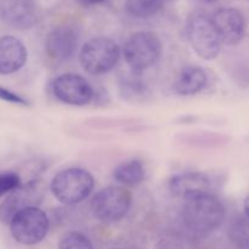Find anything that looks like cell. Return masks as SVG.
I'll use <instances>...</instances> for the list:
<instances>
[{
  "label": "cell",
  "instance_id": "cell-1",
  "mask_svg": "<svg viewBox=\"0 0 249 249\" xmlns=\"http://www.w3.org/2000/svg\"><path fill=\"white\" fill-rule=\"evenodd\" d=\"M224 204L213 194L198 195L185 199L182 220L189 230L197 235H208L223 224Z\"/></svg>",
  "mask_w": 249,
  "mask_h": 249
},
{
  "label": "cell",
  "instance_id": "cell-2",
  "mask_svg": "<svg viewBox=\"0 0 249 249\" xmlns=\"http://www.w3.org/2000/svg\"><path fill=\"white\" fill-rule=\"evenodd\" d=\"M94 177L82 168H68L53 178L50 190L63 204H77L90 196L94 190Z\"/></svg>",
  "mask_w": 249,
  "mask_h": 249
},
{
  "label": "cell",
  "instance_id": "cell-3",
  "mask_svg": "<svg viewBox=\"0 0 249 249\" xmlns=\"http://www.w3.org/2000/svg\"><path fill=\"white\" fill-rule=\"evenodd\" d=\"M162 55V43L152 32L131 34L123 46V56L131 72L140 74L155 66Z\"/></svg>",
  "mask_w": 249,
  "mask_h": 249
},
{
  "label": "cell",
  "instance_id": "cell-4",
  "mask_svg": "<svg viewBox=\"0 0 249 249\" xmlns=\"http://www.w3.org/2000/svg\"><path fill=\"white\" fill-rule=\"evenodd\" d=\"M121 50L111 38L96 36L88 40L79 53V62L83 70L92 75L111 72L118 63Z\"/></svg>",
  "mask_w": 249,
  "mask_h": 249
},
{
  "label": "cell",
  "instance_id": "cell-5",
  "mask_svg": "<svg viewBox=\"0 0 249 249\" xmlns=\"http://www.w3.org/2000/svg\"><path fill=\"white\" fill-rule=\"evenodd\" d=\"M186 33L195 53L206 61L216 58L221 50V40L214 27L212 17L204 12L195 11L190 15Z\"/></svg>",
  "mask_w": 249,
  "mask_h": 249
},
{
  "label": "cell",
  "instance_id": "cell-6",
  "mask_svg": "<svg viewBox=\"0 0 249 249\" xmlns=\"http://www.w3.org/2000/svg\"><path fill=\"white\" fill-rule=\"evenodd\" d=\"M131 206V194L122 186H107L92 197L90 209L97 220L116 223L126 215Z\"/></svg>",
  "mask_w": 249,
  "mask_h": 249
},
{
  "label": "cell",
  "instance_id": "cell-7",
  "mask_svg": "<svg viewBox=\"0 0 249 249\" xmlns=\"http://www.w3.org/2000/svg\"><path fill=\"white\" fill-rule=\"evenodd\" d=\"M10 232L18 243L33 246L48 235L49 219L39 207L22 209L9 223Z\"/></svg>",
  "mask_w": 249,
  "mask_h": 249
},
{
  "label": "cell",
  "instance_id": "cell-8",
  "mask_svg": "<svg viewBox=\"0 0 249 249\" xmlns=\"http://www.w3.org/2000/svg\"><path fill=\"white\" fill-rule=\"evenodd\" d=\"M46 192V184L43 179L29 180L23 185L7 194L6 198L0 204V221L6 225L11 219L22 209L29 207H38L44 199Z\"/></svg>",
  "mask_w": 249,
  "mask_h": 249
},
{
  "label": "cell",
  "instance_id": "cell-9",
  "mask_svg": "<svg viewBox=\"0 0 249 249\" xmlns=\"http://www.w3.org/2000/svg\"><path fill=\"white\" fill-rule=\"evenodd\" d=\"M51 89L56 99L71 106H87L95 96L90 83L75 73H63L58 75L53 79Z\"/></svg>",
  "mask_w": 249,
  "mask_h": 249
},
{
  "label": "cell",
  "instance_id": "cell-10",
  "mask_svg": "<svg viewBox=\"0 0 249 249\" xmlns=\"http://www.w3.org/2000/svg\"><path fill=\"white\" fill-rule=\"evenodd\" d=\"M79 45V32L73 26H58L49 32L45 39V51L50 58L63 62L77 53Z\"/></svg>",
  "mask_w": 249,
  "mask_h": 249
},
{
  "label": "cell",
  "instance_id": "cell-11",
  "mask_svg": "<svg viewBox=\"0 0 249 249\" xmlns=\"http://www.w3.org/2000/svg\"><path fill=\"white\" fill-rule=\"evenodd\" d=\"M221 43L237 45L246 34V19L242 12L233 7H223L212 17Z\"/></svg>",
  "mask_w": 249,
  "mask_h": 249
},
{
  "label": "cell",
  "instance_id": "cell-12",
  "mask_svg": "<svg viewBox=\"0 0 249 249\" xmlns=\"http://www.w3.org/2000/svg\"><path fill=\"white\" fill-rule=\"evenodd\" d=\"M0 17L5 23L15 29H31L38 21L36 0H1Z\"/></svg>",
  "mask_w": 249,
  "mask_h": 249
},
{
  "label": "cell",
  "instance_id": "cell-13",
  "mask_svg": "<svg viewBox=\"0 0 249 249\" xmlns=\"http://www.w3.org/2000/svg\"><path fill=\"white\" fill-rule=\"evenodd\" d=\"M213 180L202 172H186L174 175L169 180V191L174 197L191 198L198 195L212 194Z\"/></svg>",
  "mask_w": 249,
  "mask_h": 249
},
{
  "label": "cell",
  "instance_id": "cell-14",
  "mask_svg": "<svg viewBox=\"0 0 249 249\" xmlns=\"http://www.w3.org/2000/svg\"><path fill=\"white\" fill-rule=\"evenodd\" d=\"M28 53L24 44L14 36H0V74H12L26 63Z\"/></svg>",
  "mask_w": 249,
  "mask_h": 249
},
{
  "label": "cell",
  "instance_id": "cell-15",
  "mask_svg": "<svg viewBox=\"0 0 249 249\" xmlns=\"http://www.w3.org/2000/svg\"><path fill=\"white\" fill-rule=\"evenodd\" d=\"M208 75L203 68L198 66H186L175 78L173 89L180 96H192L206 88Z\"/></svg>",
  "mask_w": 249,
  "mask_h": 249
},
{
  "label": "cell",
  "instance_id": "cell-16",
  "mask_svg": "<svg viewBox=\"0 0 249 249\" xmlns=\"http://www.w3.org/2000/svg\"><path fill=\"white\" fill-rule=\"evenodd\" d=\"M145 175V167L142 162L139 160H131L121 163L113 170V179L124 186H136L143 181Z\"/></svg>",
  "mask_w": 249,
  "mask_h": 249
},
{
  "label": "cell",
  "instance_id": "cell-17",
  "mask_svg": "<svg viewBox=\"0 0 249 249\" xmlns=\"http://www.w3.org/2000/svg\"><path fill=\"white\" fill-rule=\"evenodd\" d=\"M165 0H126L125 10L135 18H150L164 7Z\"/></svg>",
  "mask_w": 249,
  "mask_h": 249
},
{
  "label": "cell",
  "instance_id": "cell-18",
  "mask_svg": "<svg viewBox=\"0 0 249 249\" xmlns=\"http://www.w3.org/2000/svg\"><path fill=\"white\" fill-rule=\"evenodd\" d=\"M133 75L134 78H125L119 84L122 96L131 102L145 101L150 96V90H148V88L146 87V84L142 80L136 77L138 75L136 73H133Z\"/></svg>",
  "mask_w": 249,
  "mask_h": 249
},
{
  "label": "cell",
  "instance_id": "cell-19",
  "mask_svg": "<svg viewBox=\"0 0 249 249\" xmlns=\"http://www.w3.org/2000/svg\"><path fill=\"white\" fill-rule=\"evenodd\" d=\"M229 236L233 245L241 249H249V216H238L231 223Z\"/></svg>",
  "mask_w": 249,
  "mask_h": 249
},
{
  "label": "cell",
  "instance_id": "cell-20",
  "mask_svg": "<svg viewBox=\"0 0 249 249\" xmlns=\"http://www.w3.org/2000/svg\"><path fill=\"white\" fill-rule=\"evenodd\" d=\"M182 142L192 146H202V147H213V146L223 145V136L213 133H191L181 136Z\"/></svg>",
  "mask_w": 249,
  "mask_h": 249
},
{
  "label": "cell",
  "instance_id": "cell-21",
  "mask_svg": "<svg viewBox=\"0 0 249 249\" xmlns=\"http://www.w3.org/2000/svg\"><path fill=\"white\" fill-rule=\"evenodd\" d=\"M58 249H92L89 238L77 231L65 233L58 242Z\"/></svg>",
  "mask_w": 249,
  "mask_h": 249
},
{
  "label": "cell",
  "instance_id": "cell-22",
  "mask_svg": "<svg viewBox=\"0 0 249 249\" xmlns=\"http://www.w3.org/2000/svg\"><path fill=\"white\" fill-rule=\"evenodd\" d=\"M21 177L15 172L0 173V197L10 194L21 185Z\"/></svg>",
  "mask_w": 249,
  "mask_h": 249
},
{
  "label": "cell",
  "instance_id": "cell-23",
  "mask_svg": "<svg viewBox=\"0 0 249 249\" xmlns=\"http://www.w3.org/2000/svg\"><path fill=\"white\" fill-rule=\"evenodd\" d=\"M0 99L2 101L10 102V104L18 105V106H29V101L27 99H24L23 96L18 95L17 92L11 91V90L6 89V88L0 87Z\"/></svg>",
  "mask_w": 249,
  "mask_h": 249
},
{
  "label": "cell",
  "instance_id": "cell-24",
  "mask_svg": "<svg viewBox=\"0 0 249 249\" xmlns=\"http://www.w3.org/2000/svg\"><path fill=\"white\" fill-rule=\"evenodd\" d=\"M106 1V0H83V2L87 5H96V4H101V2Z\"/></svg>",
  "mask_w": 249,
  "mask_h": 249
},
{
  "label": "cell",
  "instance_id": "cell-25",
  "mask_svg": "<svg viewBox=\"0 0 249 249\" xmlns=\"http://www.w3.org/2000/svg\"><path fill=\"white\" fill-rule=\"evenodd\" d=\"M245 214L249 216V195L245 201Z\"/></svg>",
  "mask_w": 249,
  "mask_h": 249
},
{
  "label": "cell",
  "instance_id": "cell-26",
  "mask_svg": "<svg viewBox=\"0 0 249 249\" xmlns=\"http://www.w3.org/2000/svg\"><path fill=\"white\" fill-rule=\"evenodd\" d=\"M199 2H203V4H213V2L218 1V0H197Z\"/></svg>",
  "mask_w": 249,
  "mask_h": 249
}]
</instances>
